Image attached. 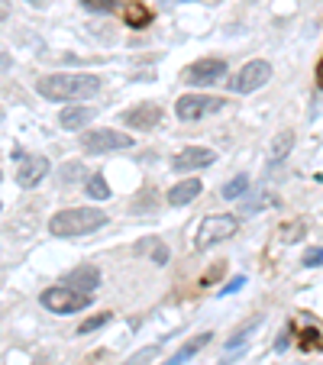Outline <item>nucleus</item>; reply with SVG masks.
<instances>
[{
  "instance_id": "obj_1",
  "label": "nucleus",
  "mask_w": 323,
  "mask_h": 365,
  "mask_svg": "<svg viewBox=\"0 0 323 365\" xmlns=\"http://www.w3.org/2000/svg\"><path fill=\"white\" fill-rule=\"evenodd\" d=\"M36 91L49 101H88L101 94L97 75H46L36 85Z\"/></svg>"
},
{
  "instance_id": "obj_2",
  "label": "nucleus",
  "mask_w": 323,
  "mask_h": 365,
  "mask_svg": "<svg viewBox=\"0 0 323 365\" xmlns=\"http://www.w3.org/2000/svg\"><path fill=\"white\" fill-rule=\"evenodd\" d=\"M103 223H107L103 210H94V207H68V210H58L49 220V233L62 236V239H74V236H88L94 230H101Z\"/></svg>"
},
{
  "instance_id": "obj_3",
  "label": "nucleus",
  "mask_w": 323,
  "mask_h": 365,
  "mask_svg": "<svg viewBox=\"0 0 323 365\" xmlns=\"http://www.w3.org/2000/svg\"><path fill=\"white\" fill-rule=\"evenodd\" d=\"M94 294H81V291L74 288H49L39 294V304L52 314H78V310L91 307Z\"/></svg>"
},
{
  "instance_id": "obj_4",
  "label": "nucleus",
  "mask_w": 323,
  "mask_h": 365,
  "mask_svg": "<svg viewBox=\"0 0 323 365\" xmlns=\"http://www.w3.org/2000/svg\"><path fill=\"white\" fill-rule=\"evenodd\" d=\"M236 230H240V223H236L233 217H207V220H201V226H197L194 246H197V249L220 246V243H226L230 236H236Z\"/></svg>"
},
{
  "instance_id": "obj_5",
  "label": "nucleus",
  "mask_w": 323,
  "mask_h": 365,
  "mask_svg": "<svg viewBox=\"0 0 323 365\" xmlns=\"http://www.w3.org/2000/svg\"><path fill=\"white\" fill-rule=\"evenodd\" d=\"M223 103H226L223 97H210V94H185V97H178L175 113L181 123H194L201 117H207V113L223 110Z\"/></svg>"
},
{
  "instance_id": "obj_6",
  "label": "nucleus",
  "mask_w": 323,
  "mask_h": 365,
  "mask_svg": "<svg viewBox=\"0 0 323 365\" xmlns=\"http://www.w3.org/2000/svg\"><path fill=\"white\" fill-rule=\"evenodd\" d=\"M81 146H84V152H91V155H101V152L129 149L133 139H129L126 133H117V130H91V133H81Z\"/></svg>"
},
{
  "instance_id": "obj_7",
  "label": "nucleus",
  "mask_w": 323,
  "mask_h": 365,
  "mask_svg": "<svg viewBox=\"0 0 323 365\" xmlns=\"http://www.w3.org/2000/svg\"><path fill=\"white\" fill-rule=\"evenodd\" d=\"M223 75H226V62H223V58H197L194 65L185 68V81L194 87L217 85Z\"/></svg>"
},
{
  "instance_id": "obj_8",
  "label": "nucleus",
  "mask_w": 323,
  "mask_h": 365,
  "mask_svg": "<svg viewBox=\"0 0 323 365\" xmlns=\"http://www.w3.org/2000/svg\"><path fill=\"white\" fill-rule=\"evenodd\" d=\"M268 78H272V65H268L265 58H256V62H249V65H242V71L233 78L230 85L236 94H252L265 85Z\"/></svg>"
},
{
  "instance_id": "obj_9",
  "label": "nucleus",
  "mask_w": 323,
  "mask_h": 365,
  "mask_svg": "<svg viewBox=\"0 0 323 365\" xmlns=\"http://www.w3.org/2000/svg\"><path fill=\"white\" fill-rule=\"evenodd\" d=\"M217 162V152L213 149H201V146H188V149H181L175 155V171H197V169H207V165H213Z\"/></svg>"
},
{
  "instance_id": "obj_10",
  "label": "nucleus",
  "mask_w": 323,
  "mask_h": 365,
  "mask_svg": "<svg viewBox=\"0 0 323 365\" xmlns=\"http://www.w3.org/2000/svg\"><path fill=\"white\" fill-rule=\"evenodd\" d=\"M120 120L133 130H152V126L162 123V107L158 103H139V107H129Z\"/></svg>"
},
{
  "instance_id": "obj_11",
  "label": "nucleus",
  "mask_w": 323,
  "mask_h": 365,
  "mask_svg": "<svg viewBox=\"0 0 323 365\" xmlns=\"http://www.w3.org/2000/svg\"><path fill=\"white\" fill-rule=\"evenodd\" d=\"M65 288H74V291H81V294H94V291L101 288L97 265H78V269H72V272L65 275Z\"/></svg>"
},
{
  "instance_id": "obj_12",
  "label": "nucleus",
  "mask_w": 323,
  "mask_h": 365,
  "mask_svg": "<svg viewBox=\"0 0 323 365\" xmlns=\"http://www.w3.org/2000/svg\"><path fill=\"white\" fill-rule=\"evenodd\" d=\"M49 175V162L42 155H29L26 162H19L17 169V185L19 187H36L39 181Z\"/></svg>"
},
{
  "instance_id": "obj_13",
  "label": "nucleus",
  "mask_w": 323,
  "mask_h": 365,
  "mask_svg": "<svg viewBox=\"0 0 323 365\" xmlns=\"http://www.w3.org/2000/svg\"><path fill=\"white\" fill-rule=\"evenodd\" d=\"M201 181L197 178H188V181H181V185H175L172 191H168V204L172 207H185V204H191L194 197L201 194Z\"/></svg>"
},
{
  "instance_id": "obj_14",
  "label": "nucleus",
  "mask_w": 323,
  "mask_h": 365,
  "mask_svg": "<svg viewBox=\"0 0 323 365\" xmlns=\"http://www.w3.org/2000/svg\"><path fill=\"white\" fill-rule=\"evenodd\" d=\"M94 120V107H65L58 123H62L65 130H81L84 123Z\"/></svg>"
},
{
  "instance_id": "obj_15",
  "label": "nucleus",
  "mask_w": 323,
  "mask_h": 365,
  "mask_svg": "<svg viewBox=\"0 0 323 365\" xmlns=\"http://www.w3.org/2000/svg\"><path fill=\"white\" fill-rule=\"evenodd\" d=\"M210 339H213L210 333H201V337H194V339H188L185 346L178 349V353H175V356H172V359H168L165 365H185L188 359H194V356H197V353H201V349L207 346V343H210Z\"/></svg>"
},
{
  "instance_id": "obj_16",
  "label": "nucleus",
  "mask_w": 323,
  "mask_h": 365,
  "mask_svg": "<svg viewBox=\"0 0 323 365\" xmlns=\"http://www.w3.org/2000/svg\"><path fill=\"white\" fill-rule=\"evenodd\" d=\"M258 327H262V317H252L249 323H242V327L236 330V337H233L230 343H226V359H230V356H240L242 346H246V339H249Z\"/></svg>"
},
{
  "instance_id": "obj_17",
  "label": "nucleus",
  "mask_w": 323,
  "mask_h": 365,
  "mask_svg": "<svg viewBox=\"0 0 323 365\" xmlns=\"http://www.w3.org/2000/svg\"><path fill=\"white\" fill-rule=\"evenodd\" d=\"M133 253H136V255L149 253L156 265H165V262H168V246L162 243V239H156V236H152V239H142V243H139L136 249H133Z\"/></svg>"
},
{
  "instance_id": "obj_18",
  "label": "nucleus",
  "mask_w": 323,
  "mask_h": 365,
  "mask_svg": "<svg viewBox=\"0 0 323 365\" xmlns=\"http://www.w3.org/2000/svg\"><path fill=\"white\" fill-rule=\"evenodd\" d=\"M126 23H129V29H142V26H149L152 23V10L146 7V3H129L126 7Z\"/></svg>"
},
{
  "instance_id": "obj_19",
  "label": "nucleus",
  "mask_w": 323,
  "mask_h": 365,
  "mask_svg": "<svg viewBox=\"0 0 323 365\" xmlns=\"http://www.w3.org/2000/svg\"><path fill=\"white\" fill-rule=\"evenodd\" d=\"M291 146H295V133L291 130H285V133H278L275 136V142H272V159L275 162H281L291 152Z\"/></svg>"
},
{
  "instance_id": "obj_20",
  "label": "nucleus",
  "mask_w": 323,
  "mask_h": 365,
  "mask_svg": "<svg viewBox=\"0 0 323 365\" xmlns=\"http://www.w3.org/2000/svg\"><path fill=\"white\" fill-rule=\"evenodd\" d=\"M278 204V197L275 194H268V191H262V194L258 197H252V201H246V204H242V214H262V210H265V207H275Z\"/></svg>"
},
{
  "instance_id": "obj_21",
  "label": "nucleus",
  "mask_w": 323,
  "mask_h": 365,
  "mask_svg": "<svg viewBox=\"0 0 323 365\" xmlns=\"http://www.w3.org/2000/svg\"><path fill=\"white\" fill-rule=\"evenodd\" d=\"M246 191H249V178H246V175H236L233 181H226V185H223L220 194L226 197V201H236V197H242Z\"/></svg>"
},
{
  "instance_id": "obj_22",
  "label": "nucleus",
  "mask_w": 323,
  "mask_h": 365,
  "mask_svg": "<svg viewBox=\"0 0 323 365\" xmlns=\"http://www.w3.org/2000/svg\"><path fill=\"white\" fill-rule=\"evenodd\" d=\"M88 194H91L94 201H107V197H110L107 178H103V175H91V178H88Z\"/></svg>"
},
{
  "instance_id": "obj_23",
  "label": "nucleus",
  "mask_w": 323,
  "mask_h": 365,
  "mask_svg": "<svg viewBox=\"0 0 323 365\" xmlns=\"http://www.w3.org/2000/svg\"><path fill=\"white\" fill-rule=\"evenodd\" d=\"M110 317H113V314H107V310H103V314H97V317H88L81 327H78V333H94V330L107 327V323H110Z\"/></svg>"
},
{
  "instance_id": "obj_24",
  "label": "nucleus",
  "mask_w": 323,
  "mask_h": 365,
  "mask_svg": "<svg viewBox=\"0 0 323 365\" xmlns=\"http://www.w3.org/2000/svg\"><path fill=\"white\" fill-rule=\"evenodd\" d=\"M301 233H304V220H295V223L281 226V243H297Z\"/></svg>"
},
{
  "instance_id": "obj_25",
  "label": "nucleus",
  "mask_w": 323,
  "mask_h": 365,
  "mask_svg": "<svg viewBox=\"0 0 323 365\" xmlns=\"http://www.w3.org/2000/svg\"><path fill=\"white\" fill-rule=\"evenodd\" d=\"M88 10H94V13H110L113 7H117V0H81Z\"/></svg>"
},
{
  "instance_id": "obj_26",
  "label": "nucleus",
  "mask_w": 323,
  "mask_h": 365,
  "mask_svg": "<svg viewBox=\"0 0 323 365\" xmlns=\"http://www.w3.org/2000/svg\"><path fill=\"white\" fill-rule=\"evenodd\" d=\"M156 353H158V346L139 349L136 356H129V359H126V365H142V362H149V359H156Z\"/></svg>"
},
{
  "instance_id": "obj_27",
  "label": "nucleus",
  "mask_w": 323,
  "mask_h": 365,
  "mask_svg": "<svg viewBox=\"0 0 323 365\" xmlns=\"http://www.w3.org/2000/svg\"><path fill=\"white\" fill-rule=\"evenodd\" d=\"M304 265H307V269H317V265H323V246H314V249H307Z\"/></svg>"
},
{
  "instance_id": "obj_28",
  "label": "nucleus",
  "mask_w": 323,
  "mask_h": 365,
  "mask_svg": "<svg viewBox=\"0 0 323 365\" xmlns=\"http://www.w3.org/2000/svg\"><path fill=\"white\" fill-rule=\"evenodd\" d=\"M242 285H246V278H242V275H236V278H233L226 288H220V298H226V294H233V291H240Z\"/></svg>"
},
{
  "instance_id": "obj_29",
  "label": "nucleus",
  "mask_w": 323,
  "mask_h": 365,
  "mask_svg": "<svg viewBox=\"0 0 323 365\" xmlns=\"http://www.w3.org/2000/svg\"><path fill=\"white\" fill-rule=\"evenodd\" d=\"M7 68H10V56L0 49V71H7Z\"/></svg>"
},
{
  "instance_id": "obj_30",
  "label": "nucleus",
  "mask_w": 323,
  "mask_h": 365,
  "mask_svg": "<svg viewBox=\"0 0 323 365\" xmlns=\"http://www.w3.org/2000/svg\"><path fill=\"white\" fill-rule=\"evenodd\" d=\"M162 7H175V3H191V0H158Z\"/></svg>"
},
{
  "instance_id": "obj_31",
  "label": "nucleus",
  "mask_w": 323,
  "mask_h": 365,
  "mask_svg": "<svg viewBox=\"0 0 323 365\" xmlns=\"http://www.w3.org/2000/svg\"><path fill=\"white\" fill-rule=\"evenodd\" d=\"M317 81L323 85V58H320V65H317Z\"/></svg>"
},
{
  "instance_id": "obj_32",
  "label": "nucleus",
  "mask_w": 323,
  "mask_h": 365,
  "mask_svg": "<svg viewBox=\"0 0 323 365\" xmlns=\"http://www.w3.org/2000/svg\"><path fill=\"white\" fill-rule=\"evenodd\" d=\"M26 3H36V7H42V3H46V0H26Z\"/></svg>"
}]
</instances>
